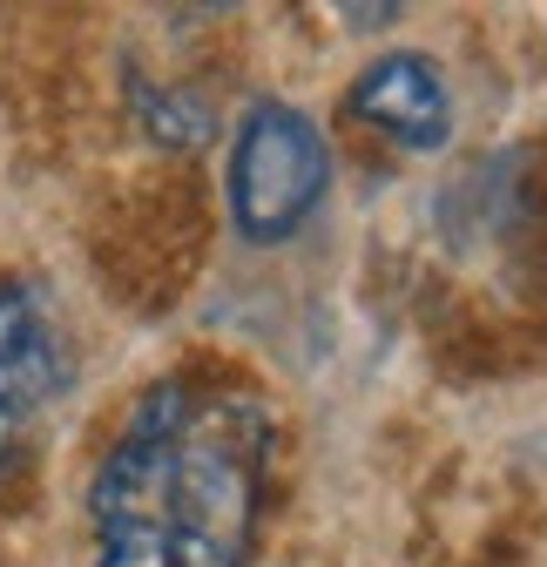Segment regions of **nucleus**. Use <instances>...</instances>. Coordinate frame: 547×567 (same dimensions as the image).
Here are the masks:
<instances>
[{
    "label": "nucleus",
    "instance_id": "nucleus-1",
    "mask_svg": "<svg viewBox=\"0 0 547 567\" xmlns=\"http://www.w3.org/2000/svg\"><path fill=\"white\" fill-rule=\"evenodd\" d=\"M270 466V412L257 399H196L169 466L176 567H250Z\"/></svg>",
    "mask_w": 547,
    "mask_h": 567
},
{
    "label": "nucleus",
    "instance_id": "nucleus-2",
    "mask_svg": "<svg viewBox=\"0 0 547 567\" xmlns=\"http://www.w3.org/2000/svg\"><path fill=\"white\" fill-rule=\"evenodd\" d=\"M196 392L183 379H156L128 405L115 446L89 480V520H95V567H176L169 547V466L183 446V425Z\"/></svg>",
    "mask_w": 547,
    "mask_h": 567
},
{
    "label": "nucleus",
    "instance_id": "nucleus-4",
    "mask_svg": "<svg viewBox=\"0 0 547 567\" xmlns=\"http://www.w3.org/2000/svg\"><path fill=\"white\" fill-rule=\"evenodd\" d=\"M345 109H352V122L379 128L405 156H440L453 142V89L440 75V61L420 48H392V54L365 61L352 75Z\"/></svg>",
    "mask_w": 547,
    "mask_h": 567
},
{
    "label": "nucleus",
    "instance_id": "nucleus-3",
    "mask_svg": "<svg viewBox=\"0 0 547 567\" xmlns=\"http://www.w3.org/2000/svg\"><path fill=\"white\" fill-rule=\"evenodd\" d=\"M224 189H230V224L250 250H270V244H291L331 189V150H324V128L298 109V102H278V95H257L244 115H237V135H230V169H224Z\"/></svg>",
    "mask_w": 547,
    "mask_h": 567
},
{
    "label": "nucleus",
    "instance_id": "nucleus-7",
    "mask_svg": "<svg viewBox=\"0 0 547 567\" xmlns=\"http://www.w3.org/2000/svg\"><path fill=\"white\" fill-rule=\"evenodd\" d=\"M338 21L345 28H399L405 8H338Z\"/></svg>",
    "mask_w": 547,
    "mask_h": 567
},
{
    "label": "nucleus",
    "instance_id": "nucleus-6",
    "mask_svg": "<svg viewBox=\"0 0 547 567\" xmlns=\"http://www.w3.org/2000/svg\"><path fill=\"white\" fill-rule=\"evenodd\" d=\"M128 109L143 122V135L156 150H203L210 142V109L183 89H163V82H128Z\"/></svg>",
    "mask_w": 547,
    "mask_h": 567
},
{
    "label": "nucleus",
    "instance_id": "nucleus-5",
    "mask_svg": "<svg viewBox=\"0 0 547 567\" xmlns=\"http://www.w3.org/2000/svg\"><path fill=\"white\" fill-rule=\"evenodd\" d=\"M68 385V344L34 284L0 277V419H28Z\"/></svg>",
    "mask_w": 547,
    "mask_h": 567
},
{
    "label": "nucleus",
    "instance_id": "nucleus-8",
    "mask_svg": "<svg viewBox=\"0 0 547 567\" xmlns=\"http://www.w3.org/2000/svg\"><path fill=\"white\" fill-rule=\"evenodd\" d=\"M8 446H14V419H0V466H8Z\"/></svg>",
    "mask_w": 547,
    "mask_h": 567
}]
</instances>
